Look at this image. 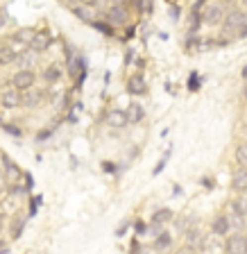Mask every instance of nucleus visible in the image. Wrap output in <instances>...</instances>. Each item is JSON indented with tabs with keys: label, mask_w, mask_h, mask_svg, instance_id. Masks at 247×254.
<instances>
[{
	"label": "nucleus",
	"mask_w": 247,
	"mask_h": 254,
	"mask_svg": "<svg viewBox=\"0 0 247 254\" xmlns=\"http://www.w3.org/2000/svg\"><path fill=\"white\" fill-rule=\"evenodd\" d=\"M170 220H173V211H170V209H159L152 216V222H159V225H166V222H170Z\"/></svg>",
	"instance_id": "21"
},
{
	"label": "nucleus",
	"mask_w": 247,
	"mask_h": 254,
	"mask_svg": "<svg viewBox=\"0 0 247 254\" xmlns=\"http://www.w3.org/2000/svg\"><path fill=\"white\" fill-rule=\"evenodd\" d=\"M0 105L5 109H16V107L23 105V91H18L16 86H9L0 93Z\"/></svg>",
	"instance_id": "3"
},
{
	"label": "nucleus",
	"mask_w": 247,
	"mask_h": 254,
	"mask_svg": "<svg viewBox=\"0 0 247 254\" xmlns=\"http://www.w3.org/2000/svg\"><path fill=\"white\" fill-rule=\"evenodd\" d=\"M145 229H147V227L143 225V222H136V232H138V234H145Z\"/></svg>",
	"instance_id": "34"
},
{
	"label": "nucleus",
	"mask_w": 247,
	"mask_h": 254,
	"mask_svg": "<svg viewBox=\"0 0 247 254\" xmlns=\"http://www.w3.org/2000/svg\"><path fill=\"white\" fill-rule=\"evenodd\" d=\"M102 168H105V170H109V173H114V166H111V164H107V161H105V166H102Z\"/></svg>",
	"instance_id": "35"
},
{
	"label": "nucleus",
	"mask_w": 247,
	"mask_h": 254,
	"mask_svg": "<svg viewBox=\"0 0 247 254\" xmlns=\"http://www.w3.org/2000/svg\"><path fill=\"white\" fill-rule=\"evenodd\" d=\"M170 245H173V236H170L168 232L157 234V238H154V248L157 250H168Z\"/></svg>",
	"instance_id": "19"
},
{
	"label": "nucleus",
	"mask_w": 247,
	"mask_h": 254,
	"mask_svg": "<svg viewBox=\"0 0 247 254\" xmlns=\"http://www.w3.org/2000/svg\"><path fill=\"white\" fill-rule=\"evenodd\" d=\"M7 189H9V182H7L5 173H0V190H7Z\"/></svg>",
	"instance_id": "31"
},
{
	"label": "nucleus",
	"mask_w": 247,
	"mask_h": 254,
	"mask_svg": "<svg viewBox=\"0 0 247 254\" xmlns=\"http://www.w3.org/2000/svg\"><path fill=\"white\" fill-rule=\"evenodd\" d=\"M125 111H127V121L129 123H141L143 116H145V109H143V105H138V102H131Z\"/></svg>",
	"instance_id": "15"
},
{
	"label": "nucleus",
	"mask_w": 247,
	"mask_h": 254,
	"mask_svg": "<svg viewBox=\"0 0 247 254\" xmlns=\"http://www.w3.org/2000/svg\"><path fill=\"white\" fill-rule=\"evenodd\" d=\"M16 39H18V41H23V43H27V46H30V41H32V37H34V32L32 30H18L14 34Z\"/></svg>",
	"instance_id": "26"
},
{
	"label": "nucleus",
	"mask_w": 247,
	"mask_h": 254,
	"mask_svg": "<svg viewBox=\"0 0 247 254\" xmlns=\"http://www.w3.org/2000/svg\"><path fill=\"white\" fill-rule=\"evenodd\" d=\"M225 250L232 254H245L247 252V236H241V234L229 236L225 243Z\"/></svg>",
	"instance_id": "5"
},
{
	"label": "nucleus",
	"mask_w": 247,
	"mask_h": 254,
	"mask_svg": "<svg viewBox=\"0 0 247 254\" xmlns=\"http://www.w3.org/2000/svg\"><path fill=\"white\" fill-rule=\"evenodd\" d=\"M111 5H123V2H125V0H109Z\"/></svg>",
	"instance_id": "37"
},
{
	"label": "nucleus",
	"mask_w": 247,
	"mask_h": 254,
	"mask_svg": "<svg viewBox=\"0 0 247 254\" xmlns=\"http://www.w3.org/2000/svg\"><path fill=\"white\" fill-rule=\"evenodd\" d=\"M5 132H7V134H11V136H21V134H23L16 125H5Z\"/></svg>",
	"instance_id": "29"
},
{
	"label": "nucleus",
	"mask_w": 247,
	"mask_h": 254,
	"mask_svg": "<svg viewBox=\"0 0 247 254\" xmlns=\"http://www.w3.org/2000/svg\"><path fill=\"white\" fill-rule=\"evenodd\" d=\"M243 5H247V0H243Z\"/></svg>",
	"instance_id": "41"
},
{
	"label": "nucleus",
	"mask_w": 247,
	"mask_h": 254,
	"mask_svg": "<svg viewBox=\"0 0 247 254\" xmlns=\"http://www.w3.org/2000/svg\"><path fill=\"white\" fill-rule=\"evenodd\" d=\"M41 100H43V91H39V89L32 91V86L23 91V107H30V109H34V107H37Z\"/></svg>",
	"instance_id": "12"
},
{
	"label": "nucleus",
	"mask_w": 247,
	"mask_h": 254,
	"mask_svg": "<svg viewBox=\"0 0 247 254\" xmlns=\"http://www.w3.org/2000/svg\"><path fill=\"white\" fill-rule=\"evenodd\" d=\"M34 82H37V75H34L32 68H21L11 77V86H16L18 91H25V89H30V86H34Z\"/></svg>",
	"instance_id": "2"
},
{
	"label": "nucleus",
	"mask_w": 247,
	"mask_h": 254,
	"mask_svg": "<svg viewBox=\"0 0 247 254\" xmlns=\"http://www.w3.org/2000/svg\"><path fill=\"white\" fill-rule=\"evenodd\" d=\"M2 227H5V216L0 213V232H2Z\"/></svg>",
	"instance_id": "36"
},
{
	"label": "nucleus",
	"mask_w": 247,
	"mask_h": 254,
	"mask_svg": "<svg viewBox=\"0 0 247 254\" xmlns=\"http://www.w3.org/2000/svg\"><path fill=\"white\" fill-rule=\"evenodd\" d=\"M211 229H213L216 236H227L229 229H232V225H229V216H218L216 220H213V225H211Z\"/></svg>",
	"instance_id": "13"
},
{
	"label": "nucleus",
	"mask_w": 247,
	"mask_h": 254,
	"mask_svg": "<svg viewBox=\"0 0 247 254\" xmlns=\"http://www.w3.org/2000/svg\"><path fill=\"white\" fill-rule=\"evenodd\" d=\"M50 43H53L50 34H46V32H34V37H32V41H30V48L34 53H46L48 48H50Z\"/></svg>",
	"instance_id": "9"
},
{
	"label": "nucleus",
	"mask_w": 247,
	"mask_h": 254,
	"mask_svg": "<svg viewBox=\"0 0 247 254\" xmlns=\"http://www.w3.org/2000/svg\"><path fill=\"white\" fill-rule=\"evenodd\" d=\"M202 21H204L206 25H218V23H222L225 21V7H222L220 2L209 5L204 9V14H202Z\"/></svg>",
	"instance_id": "4"
},
{
	"label": "nucleus",
	"mask_w": 247,
	"mask_h": 254,
	"mask_svg": "<svg viewBox=\"0 0 247 254\" xmlns=\"http://www.w3.org/2000/svg\"><path fill=\"white\" fill-rule=\"evenodd\" d=\"M105 0H86V5H91V7H98V5H102Z\"/></svg>",
	"instance_id": "32"
},
{
	"label": "nucleus",
	"mask_w": 247,
	"mask_h": 254,
	"mask_svg": "<svg viewBox=\"0 0 247 254\" xmlns=\"http://www.w3.org/2000/svg\"><path fill=\"white\" fill-rule=\"evenodd\" d=\"M0 159H2V166H5V177H7V182H9V184H16V182L23 177L21 168H18V166H16L14 161L7 157V154H0Z\"/></svg>",
	"instance_id": "8"
},
{
	"label": "nucleus",
	"mask_w": 247,
	"mask_h": 254,
	"mask_svg": "<svg viewBox=\"0 0 247 254\" xmlns=\"http://www.w3.org/2000/svg\"><path fill=\"white\" fill-rule=\"evenodd\" d=\"M70 9H73V14L77 16L79 21H84V23L91 21V9H89V7H84V5H73Z\"/></svg>",
	"instance_id": "20"
},
{
	"label": "nucleus",
	"mask_w": 247,
	"mask_h": 254,
	"mask_svg": "<svg viewBox=\"0 0 247 254\" xmlns=\"http://www.w3.org/2000/svg\"><path fill=\"white\" fill-rule=\"evenodd\" d=\"M127 91H129L131 95H143L147 91V84L145 79H143V75H131L129 79H127Z\"/></svg>",
	"instance_id": "11"
},
{
	"label": "nucleus",
	"mask_w": 247,
	"mask_h": 254,
	"mask_svg": "<svg viewBox=\"0 0 247 254\" xmlns=\"http://www.w3.org/2000/svg\"><path fill=\"white\" fill-rule=\"evenodd\" d=\"M243 77L247 79V66H245V68H243Z\"/></svg>",
	"instance_id": "38"
},
{
	"label": "nucleus",
	"mask_w": 247,
	"mask_h": 254,
	"mask_svg": "<svg viewBox=\"0 0 247 254\" xmlns=\"http://www.w3.org/2000/svg\"><path fill=\"white\" fill-rule=\"evenodd\" d=\"M170 16H173L175 21H177V18H179V9H177V7H170Z\"/></svg>",
	"instance_id": "33"
},
{
	"label": "nucleus",
	"mask_w": 247,
	"mask_h": 254,
	"mask_svg": "<svg viewBox=\"0 0 247 254\" xmlns=\"http://www.w3.org/2000/svg\"><path fill=\"white\" fill-rule=\"evenodd\" d=\"M229 225H232V229H236V232H241L243 227H245V216H241V213H234L229 216Z\"/></svg>",
	"instance_id": "24"
},
{
	"label": "nucleus",
	"mask_w": 247,
	"mask_h": 254,
	"mask_svg": "<svg viewBox=\"0 0 247 254\" xmlns=\"http://www.w3.org/2000/svg\"><path fill=\"white\" fill-rule=\"evenodd\" d=\"M232 189L238 193H245L247 190V166H238L232 175Z\"/></svg>",
	"instance_id": "10"
},
{
	"label": "nucleus",
	"mask_w": 247,
	"mask_h": 254,
	"mask_svg": "<svg viewBox=\"0 0 247 254\" xmlns=\"http://www.w3.org/2000/svg\"><path fill=\"white\" fill-rule=\"evenodd\" d=\"M232 211L234 213H241V216H247V200L238 197V200L232 202Z\"/></svg>",
	"instance_id": "25"
},
{
	"label": "nucleus",
	"mask_w": 247,
	"mask_h": 254,
	"mask_svg": "<svg viewBox=\"0 0 247 254\" xmlns=\"http://www.w3.org/2000/svg\"><path fill=\"white\" fill-rule=\"evenodd\" d=\"M188 86H190V91H195L197 86H200V79H197V73H193L190 75V79H188Z\"/></svg>",
	"instance_id": "30"
},
{
	"label": "nucleus",
	"mask_w": 247,
	"mask_h": 254,
	"mask_svg": "<svg viewBox=\"0 0 247 254\" xmlns=\"http://www.w3.org/2000/svg\"><path fill=\"white\" fill-rule=\"evenodd\" d=\"M127 9L125 5H111L109 11H107V21L111 23V25H125L127 23Z\"/></svg>",
	"instance_id": "7"
},
{
	"label": "nucleus",
	"mask_w": 247,
	"mask_h": 254,
	"mask_svg": "<svg viewBox=\"0 0 247 254\" xmlns=\"http://www.w3.org/2000/svg\"><path fill=\"white\" fill-rule=\"evenodd\" d=\"M23 225H25V218L16 216V218H14V222H11V238H21V234H23Z\"/></svg>",
	"instance_id": "22"
},
{
	"label": "nucleus",
	"mask_w": 247,
	"mask_h": 254,
	"mask_svg": "<svg viewBox=\"0 0 247 254\" xmlns=\"http://www.w3.org/2000/svg\"><path fill=\"white\" fill-rule=\"evenodd\" d=\"M243 95H245V100H247V86H245V93H243Z\"/></svg>",
	"instance_id": "40"
},
{
	"label": "nucleus",
	"mask_w": 247,
	"mask_h": 254,
	"mask_svg": "<svg viewBox=\"0 0 247 254\" xmlns=\"http://www.w3.org/2000/svg\"><path fill=\"white\" fill-rule=\"evenodd\" d=\"M105 121H107V125L114 127V129H123V127L129 123V121H127V111H123V109H111V111H107Z\"/></svg>",
	"instance_id": "6"
},
{
	"label": "nucleus",
	"mask_w": 247,
	"mask_h": 254,
	"mask_svg": "<svg viewBox=\"0 0 247 254\" xmlns=\"http://www.w3.org/2000/svg\"><path fill=\"white\" fill-rule=\"evenodd\" d=\"M193 227V218H186V220L177 222V229H182V232H186V229Z\"/></svg>",
	"instance_id": "28"
},
{
	"label": "nucleus",
	"mask_w": 247,
	"mask_h": 254,
	"mask_svg": "<svg viewBox=\"0 0 247 254\" xmlns=\"http://www.w3.org/2000/svg\"><path fill=\"white\" fill-rule=\"evenodd\" d=\"M16 57H18V53H16L9 43H2V46H0V66H9V64H14Z\"/></svg>",
	"instance_id": "14"
},
{
	"label": "nucleus",
	"mask_w": 247,
	"mask_h": 254,
	"mask_svg": "<svg viewBox=\"0 0 247 254\" xmlns=\"http://www.w3.org/2000/svg\"><path fill=\"white\" fill-rule=\"evenodd\" d=\"M138 7V11H143V14H150L152 11V0H134Z\"/></svg>",
	"instance_id": "27"
},
{
	"label": "nucleus",
	"mask_w": 247,
	"mask_h": 254,
	"mask_svg": "<svg viewBox=\"0 0 247 254\" xmlns=\"http://www.w3.org/2000/svg\"><path fill=\"white\" fill-rule=\"evenodd\" d=\"M62 77H63V73L59 66H48V68L43 70V79H46L48 84H57Z\"/></svg>",
	"instance_id": "17"
},
{
	"label": "nucleus",
	"mask_w": 247,
	"mask_h": 254,
	"mask_svg": "<svg viewBox=\"0 0 247 254\" xmlns=\"http://www.w3.org/2000/svg\"><path fill=\"white\" fill-rule=\"evenodd\" d=\"M222 25H225L227 34H238V37H245V34H247V14H245V11H241V9L229 11V14L225 16Z\"/></svg>",
	"instance_id": "1"
},
{
	"label": "nucleus",
	"mask_w": 247,
	"mask_h": 254,
	"mask_svg": "<svg viewBox=\"0 0 247 254\" xmlns=\"http://www.w3.org/2000/svg\"><path fill=\"white\" fill-rule=\"evenodd\" d=\"M0 250H5V243H2V241H0Z\"/></svg>",
	"instance_id": "39"
},
{
	"label": "nucleus",
	"mask_w": 247,
	"mask_h": 254,
	"mask_svg": "<svg viewBox=\"0 0 247 254\" xmlns=\"http://www.w3.org/2000/svg\"><path fill=\"white\" fill-rule=\"evenodd\" d=\"M186 243L188 248H204V241H202V232L197 227L186 229Z\"/></svg>",
	"instance_id": "16"
},
{
	"label": "nucleus",
	"mask_w": 247,
	"mask_h": 254,
	"mask_svg": "<svg viewBox=\"0 0 247 254\" xmlns=\"http://www.w3.org/2000/svg\"><path fill=\"white\" fill-rule=\"evenodd\" d=\"M34 59H37V53L34 50H25V53H18V57H16V64L21 66V68H30L32 64H34Z\"/></svg>",
	"instance_id": "18"
},
{
	"label": "nucleus",
	"mask_w": 247,
	"mask_h": 254,
	"mask_svg": "<svg viewBox=\"0 0 247 254\" xmlns=\"http://www.w3.org/2000/svg\"><path fill=\"white\" fill-rule=\"evenodd\" d=\"M236 161H238V166H247V141L238 143V148H236Z\"/></svg>",
	"instance_id": "23"
}]
</instances>
